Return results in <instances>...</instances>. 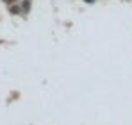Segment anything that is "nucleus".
<instances>
[{"instance_id":"nucleus-1","label":"nucleus","mask_w":132,"mask_h":125,"mask_svg":"<svg viewBox=\"0 0 132 125\" xmlns=\"http://www.w3.org/2000/svg\"><path fill=\"white\" fill-rule=\"evenodd\" d=\"M4 2H13V0H4Z\"/></svg>"},{"instance_id":"nucleus-2","label":"nucleus","mask_w":132,"mask_h":125,"mask_svg":"<svg viewBox=\"0 0 132 125\" xmlns=\"http://www.w3.org/2000/svg\"><path fill=\"white\" fill-rule=\"evenodd\" d=\"M86 2H95V0H86Z\"/></svg>"}]
</instances>
